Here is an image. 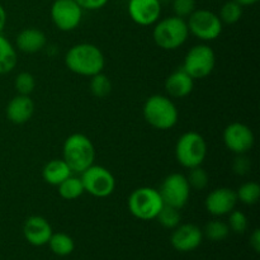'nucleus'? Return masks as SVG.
<instances>
[{"instance_id": "obj_8", "label": "nucleus", "mask_w": 260, "mask_h": 260, "mask_svg": "<svg viewBox=\"0 0 260 260\" xmlns=\"http://www.w3.org/2000/svg\"><path fill=\"white\" fill-rule=\"evenodd\" d=\"M215 65L216 55L212 48L205 43H200L188 51L182 69L196 80L207 78L213 71Z\"/></svg>"}, {"instance_id": "obj_32", "label": "nucleus", "mask_w": 260, "mask_h": 260, "mask_svg": "<svg viewBox=\"0 0 260 260\" xmlns=\"http://www.w3.org/2000/svg\"><path fill=\"white\" fill-rule=\"evenodd\" d=\"M173 2V10L177 17L185 18L189 17L197 7H196V0H172Z\"/></svg>"}, {"instance_id": "obj_18", "label": "nucleus", "mask_w": 260, "mask_h": 260, "mask_svg": "<svg viewBox=\"0 0 260 260\" xmlns=\"http://www.w3.org/2000/svg\"><path fill=\"white\" fill-rule=\"evenodd\" d=\"M194 88V79L188 75L182 68L173 71L165 80V90L172 98H184Z\"/></svg>"}, {"instance_id": "obj_24", "label": "nucleus", "mask_w": 260, "mask_h": 260, "mask_svg": "<svg viewBox=\"0 0 260 260\" xmlns=\"http://www.w3.org/2000/svg\"><path fill=\"white\" fill-rule=\"evenodd\" d=\"M235 192L238 202H241L246 206H253L259 201L260 185L256 182H246L241 184Z\"/></svg>"}, {"instance_id": "obj_35", "label": "nucleus", "mask_w": 260, "mask_h": 260, "mask_svg": "<svg viewBox=\"0 0 260 260\" xmlns=\"http://www.w3.org/2000/svg\"><path fill=\"white\" fill-rule=\"evenodd\" d=\"M250 246L254 249L255 253L260 251V231L259 229H255L250 236Z\"/></svg>"}, {"instance_id": "obj_1", "label": "nucleus", "mask_w": 260, "mask_h": 260, "mask_svg": "<svg viewBox=\"0 0 260 260\" xmlns=\"http://www.w3.org/2000/svg\"><path fill=\"white\" fill-rule=\"evenodd\" d=\"M65 65L76 75L91 78L93 75L103 73L106 60L98 46L93 43H78L66 53Z\"/></svg>"}, {"instance_id": "obj_14", "label": "nucleus", "mask_w": 260, "mask_h": 260, "mask_svg": "<svg viewBox=\"0 0 260 260\" xmlns=\"http://www.w3.org/2000/svg\"><path fill=\"white\" fill-rule=\"evenodd\" d=\"M236 203H238L236 192L228 187L216 188L210 192L205 201L206 210L216 217L229 215L231 211L235 210Z\"/></svg>"}, {"instance_id": "obj_5", "label": "nucleus", "mask_w": 260, "mask_h": 260, "mask_svg": "<svg viewBox=\"0 0 260 260\" xmlns=\"http://www.w3.org/2000/svg\"><path fill=\"white\" fill-rule=\"evenodd\" d=\"M207 155V144L202 135L189 131L183 134L175 145V157L183 168L201 167Z\"/></svg>"}, {"instance_id": "obj_16", "label": "nucleus", "mask_w": 260, "mask_h": 260, "mask_svg": "<svg viewBox=\"0 0 260 260\" xmlns=\"http://www.w3.org/2000/svg\"><path fill=\"white\" fill-rule=\"evenodd\" d=\"M52 234L50 222L42 216H30L25 220L23 226V235L33 246L46 245Z\"/></svg>"}, {"instance_id": "obj_37", "label": "nucleus", "mask_w": 260, "mask_h": 260, "mask_svg": "<svg viewBox=\"0 0 260 260\" xmlns=\"http://www.w3.org/2000/svg\"><path fill=\"white\" fill-rule=\"evenodd\" d=\"M236 3L241 5V7H249V5H254L259 2V0H235Z\"/></svg>"}, {"instance_id": "obj_11", "label": "nucleus", "mask_w": 260, "mask_h": 260, "mask_svg": "<svg viewBox=\"0 0 260 260\" xmlns=\"http://www.w3.org/2000/svg\"><path fill=\"white\" fill-rule=\"evenodd\" d=\"M51 19L57 29L71 32L80 25L83 9L75 0H55L51 7Z\"/></svg>"}, {"instance_id": "obj_12", "label": "nucleus", "mask_w": 260, "mask_h": 260, "mask_svg": "<svg viewBox=\"0 0 260 260\" xmlns=\"http://www.w3.org/2000/svg\"><path fill=\"white\" fill-rule=\"evenodd\" d=\"M255 142L253 131L246 124L240 122L230 123L223 131V144L236 155H243L250 151Z\"/></svg>"}, {"instance_id": "obj_9", "label": "nucleus", "mask_w": 260, "mask_h": 260, "mask_svg": "<svg viewBox=\"0 0 260 260\" xmlns=\"http://www.w3.org/2000/svg\"><path fill=\"white\" fill-rule=\"evenodd\" d=\"M84 190L96 198H106L116 189V179L107 168L91 165L80 174Z\"/></svg>"}, {"instance_id": "obj_19", "label": "nucleus", "mask_w": 260, "mask_h": 260, "mask_svg": "<svg viewBox=\"0 0 260 260\" xmlns=\"http://www.w3.org/2000/svg\"><path fill=\"white\" fill-rule=\"evenodd\" d=\"M18 50L24 53H37L45 48L47 43L46 35L37 28H25L17 36Z\"/></svg>"}, {"instance_id": "obj_29", "label": "nucleus", "mask_w": 260, "mask_h": 260, "mask_svg": "<svg viewBox=\"0 0 260 260\" xmlns=\"http://www.w3.org/2000/svg\"><path fill=\"white\" fill-rule=\"evenodd\" d=\"M187 180L190 189L193 188V189L202 190L208 185L210 177H208V173L202 167H196L189 169V173L187 175Z\"/></svg>"}, {"instance_id": "obj_13", "label": "nucleus", "mask_w": 260, "mask_h": 260, "mask_svg": "<svg viewBox=\"0 0 260 260\" xmlns=\"http://www.w3.org/2000/svg\"><path fill=\"white\" fill-rule=\"evenodd\" d=\"M203 231L194 223L178 225L172 234V245L180 253L193 251L202 244Z\"/></svg>"}, {"instance_id": "obj_20", "label": "nucleus", "mask_w": 260, "mask_h": 260, "mask_svg": "<svg viewBox=\"0 0 260 260\" xmlns=\"http://www.w3.org/2000/svg\"><path fill=\"white\" fill-rule=\"evenodd\" d=\"M74 173L71 172V169L69 168V165L63 161V159H53L50 160L47 164L43 167L42 170V178L46 183L51 185H56L63 182L65 179H68L70 175H73Z\"/></svg>"}, {"instance_id": "obj_26", "label": "nucleus", "mask_w": 260, "mask_h": 260, "mask_svg": "<svg viewBox=\"0 0 260 260\" xmlns=\"http://www.w3.org/2000/svg\"><path fill=\"white\" fill-rule=\"evenodd\" d=\"M180 218H182L180 210L167 205L162 206L156 216V220L159 221L160 225L165 229H170V230H174L178 225H180Z\"/></svg>"}, {"instance_id": "obj_15", "label": "nucleus", "mask_w": 260, "mask_h": 260, "mask_svg": "<svg viewBox=\"0 0 260 260\" xmlns=\"http://www.w3.org/2000/svg\"><path fill=\"white\" fill-rule=\"evenodd\" d=\"M128 14L139 25H152L161 15V3L159 0H129Z\"/></svg>"}, {"instance_id": "obj_21", "label": "nucleus", "mask_w": 260, "mask_h": 260, "mask_svg": "<svg viewBox=\"0 0 260 260\" xmlns=\"http://www.w3.org/2000/svg\"><path fill=\"white\" fill-rule=\"evenodd\" d=\"M18 62L17 51L5 36L0 33V75L10 73Z\"/></svg>"}, {"instance_id": "obj_25", "label": "nucleus", "mask_w": 260, "mask_h": 260, "mask_svg": "<svg viewBox=\"0 0 260 260\" xmlns=\"http://www.w3.org/2000/svg\"><path fill=\"white\" fill-rule=\"evenodd\" d=\"M218 17L225 24H235L243 17V7L235 0H229L221 7Z\"/></svg>"}, {"instance_id": "obj_31", "label": "nucleus", "mask_w": 260, "mask_h": 260, "mask_svg": "<svg viewBox=\"0 0 260 260\" xmlns=\"http://www.w3.org/2000/svg\"><path fill=\"white\" fill-rule=\"evenodd\" d=\"M229 229L235 234H244L248 229V217L241 211L233 210L229 213Z\"/></svg>"}, {"instance_id": "obj_7", "label": "nucleus", "mask_w": 260, "mask_h": 260, "mask_svg": "<svg viewBox=\"0 0 260 260\" xmlns=\"http://www.w3.org/2000/svg\"><path fill=\"white\" fill-rule=\"evenodd\" d=\"M222 24L220 17L208 9H196L188 17L187 25L189 33L201 41H215L222 33Z\"/></svg>"}, {"instance_id": "obj_33", "label": "nucleus", "mask_w": 260, "mask_h": 260, "mask_svg": "<svg viewBox=\"0 0 260 260\" xmlns=\"http://www.w3.org/2000/svg\"><path fill=\"white\" fill-rule=\"evenodd\" d=\"M250 160L245 156V154L238 155L233 164V169L235 172V174L238 175H245L248 174L249 170H250Z\"/></svg>"}, {"instance_id": "obj_30", "label": "nucleus", "mask_w": 260, "mask_h": 260, "mask_svg": "<svg viewBox=\"0 0 260 260\" xmlns=\"http://www.w3.org/2000/svg\"><path fill=\"white\" fill-rule=\"evenodd\" d=\"M15 89L19 94L22 95H29L36 88V80L35 76L30 73L27 71H23V73L18 74L17 78H15Z\"/></svg>"}, {"instance_id": "obj_38", "label": "nucleus", "mask_w": 260, "mask_h": 260, "mask_svg": "<svg viewBox=\"0 0 260 260\" xmlns=\"http://www.w3.org/2000/svg\"><path fill=\"white\" fill-rule=\"evenodd\" d=\"M160 3H162V2H170V0H159Z\"/></svg>"}, {"instance_id": "obj_39", "label": "nucleus", "mask_w": 260, "mask_h": 260, "mask_svg": "<svg viewBox=\"0 0 260 260\" xmlns=\"http://www.w3.org/2000/svg\"><path fill=\"white\" fill-rule=\"evenodd\" d=\"M53 2H55V0H53Z\"/></svg>"}, {"instance_id": "obj_2", "label": "nucleus", "mask_w": 260, "mask_h": 260, "mask_svg": "<svg viewBox=\"0 0 260 260\" xmlns=\"http://www.w3.org/2000/svg\"><path fill=\"white\" fill-rule=\"evenodd\" d=\"M62 159L73 173L81 174L84 170L94 164L95 149L88 136L83 134H74L63 142Z\"/></svg>"}, {"instance_id": "obj_28", "label": "nucleus", "mask_w": 260, "mask_h": 260, "mask_svg": "<svg viewBox=\"0 0 260 260\" xmlns=\"http://www.w3.org/2000/svg\"><path fill=\"white\" fill-rule=\"evenodd\" d=\"M90 91L96 98H104L108 95L112 90V83L108 76L103 73H99L90 78Z\"/></svg>"}, {"instance_id": "obj_17", "label": "nucleus", "mask_w": 260, "mask_h": 260, "mask_svg": "<svg viewBox=\"0 0 260 260\" xmlns=\"http://www.w3.org/2000/svg\"><path fill=\"white\" fill-rule=\"evenodd\" d=\"M35 113V103L29 95L14 96L7 106V117L12 123L23 124L29 121Z\"/></svg>"}, {"instance_id": "obj_27", "label": "nucleus", "mask_w": 260, "mask_h": 260, "mask_svg": "<svg viewBox=\"0 0 260 260\" xmlns=\"http://www.w3.org/2000/svg\"><path fill=\"white\" fill-rule=\"evenodd\" d=\"M230 234V229L229 225L223 221L220 220H213L210 221L207 225L205 226V230H203V236H206L207 239L212 241H222Z\"/></svg>"}, {"instance_id": "obj_23", "label": "nucleus", "mask_w": 260, "mask_h": 260, "mask_svg": "<svg viewBox=\"0 0 260 260\" xmlns=\"http://www.w3.org/2000/svg\"><path fill=\"white\" fill-rule=\"evenodd\" d=\"M57 188L60 197L66 201L78 200L79 197L83 196V193H85L81 179L78 177H74V175H70L68 179L63 180L61 184L57 185Z\"/></svg>"}, {"instance_id": "obj_3", "label": "nucleus", "mask_w": 260, "mask_h": 260, "mask_svg": "<svg viewBox=\"0 0 260 260\" xmlns=\"http://www.w3.org/2000/svg\"><path fill=\"white\" fill-rule=\"evenodd\" d=\"M188 36L189 30H188L187 20L177 15L159 19L155 23L152 30V38L156 46L165 51H174L182 47L188 40Z\"/></svg>"}, {"instance_id": "obj_34", "label": "nucleus", "mask_w": 260, "mask_h": 260, "mask_svg": "<svg viewBox=\"0 0 260 260\" xmlns=\"http://www.w3.org/2000/svg\"><path fill=\"white\" fill-rule=\"evenodd\" d=\"M83 10H98L106 7L109 0H75Z\"/></svg>"}, {"instance_id": "obj_10", "label": "nucleus", "mask_w": 260, "mask_h": 260, "mask_svg": "<svg viewBox=\"0 0 260 260\" xmlns=\"http://www.w3.org/2000/svg\"><path fill=\"white\" fill-rule=\"evenodd\" d=\"M159 190L162 202L167 206L182 210L189 201L190 187L187 177L180 173L169 174L161 183Z\"/></svg>"}, {"instance_id": "obj_36", "label": "nucleus", "mask_w": 260, "mask_h": 260, "mask_svg": "<svg viewBox=\"0 0 260 260\" xmlns=\"http://www.w3.org/2000/svg\"><path fill=\"white\" fill-rule=\"evenodd\" d=\"M5 25H7V12H5L4 7L0 4V33H3Z\"/></svg>"}, {"instance_id": "obj_6", "label": "nucleus", "mask_w": 260, "mask_h": 260, "mask_svg": "<svg viewBox=\"0 0 260 260\" xmlns=\"http://www.w3.org/2000/svg\"><path fill=\"white\" fill-rule=\"evenodd\" d=\"M128 210L136 218L150 221L156 218L164 206L159 190L151 187H141L135 189L128 197Z\"/></svg>"}, {"instance_id": "obj_22", "label": "nucleus", "mask_w": 260, "mask_h": 260, "mask_svg": "<svg viewBox=\"0 0 260 260\" xmlns=\"http://www.w3.org/2000/svg\"><path fill=\"white\" fill-rule=\"evenodd\" d=\"M47 244L50 246L51 251L58 256L70 255L74 249H75V244H74L73 239L68 234L63 233L52 234Z\"/></svg>"}, {"instance_id": "obj_4", "label": "nucleus", "mask_w": 260, "mask_h": 260, "mask_svg": "<svg viewBox=\"0 0 260 260\" xmlns=\"http://www.w3.org/2000/svg\"><path fill=\"white\" fill-rule=\"evenodd\" d=\"M144 118L147 123L156 129H170L177 124L179 113L177 106L169 96L155 95L149 96L144 104Z\"/></svg>"}]
</instances>
